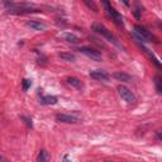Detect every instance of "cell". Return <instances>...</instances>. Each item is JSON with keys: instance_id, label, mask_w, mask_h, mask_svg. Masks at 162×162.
Here are the masks:
<instances>
[{"instance_id": "ba28073f", "label": "cell", "mask_w": 162, "mask_h": 162, "mask_svg": "<svg viewBox=\"0 0 162 162\" xmlns=\"http://www.w3.org/2000/svg\"><path fill=\"white\" fill-rule=\"evenodd\" d=\"M64 41L68 42V43H72V44H77L79 42H80V38L77 37L76 34H74V33H68V32H64L61 33V36H59Z\"/></svg>"}, {"instance_id": "5b68a950", "label": "cell", "mask_w": 162, "mask_h": 162, "mask_svg": "<svg viewBox=\"0 0 162 162\" xmlns=\"http://www.w3.org/2000/svg\"><path fill=\"white\" fill-rule=\"evenodd\" d=\"M79 52L84 53L85 56H87L89 58H91L92 61H101L103 59V56L99 51H96L95 48H91V47H80L79 48Z\"/></svg>"}, {"instance_id": "5bb4252c", "label": "cell", "mask_w": 162, "mask_h": 162, "mask_svg": "<svg viewBox=\"0 0 162 162\" xmlns=\"http://www.w3.org/2000/svg\"><path fill=\"white\" fill-rule=\"evenodd\" d=\"M37 162H49V153L46 150H41L37 157Z\"/></svg>"}, {"instance_id": "3957f363", "label": "cell", "mask_w": 162, "mask_h": 162, "mask_svg": "<svg viewBox=\"0 0 162 162\" xmlns=\"http://www.w3.org/2000/svg\"><path fill=\"white\" fill-rule=\"evenodd\" d=\"M134 34H135L138 41H142V42H152L153 41V36L151 34V32L147 31L146 28L142 27L139 24L134 25Z\"/></svg>"}, {"instance_id": "30bf717a", "label": "cell", "mask_w": 162, "mask_h": 162, "mask_svg": "<svg viewBox=\"0 0 162 162\" xmlns=\"http://www.w3.org/2000/svg\"><path fill=\"white\" fill-rule=\"evenodd\" d=\"M27 25L29 28H32L33 31H38V32H42L46 29V24L39 21H28L27 22Z\"/></svg>"}, {"instance_id": "ffe728a7", "label": "cell", "mask_w": 162, "mask_h": 162, "mask_svg": "<svg viewBox=\"0 0 162 162\" xmlns=\"http://www.w3.org/2000/svg\"><path fill=\"white\" fill-rule=\"evenodd\" d=\"M3 161H4V158H3L1 156H0V162H3Z\"/></svg>"}, {"instance_id": "9c48e42d", "label": "cell", "mask_w": 162, "mask_h": 162, "mask_svg": "<svg viewBox=\"0 0 162 162\" xmlns=\"http://www.w3.org/2000/svg\"><path fill=\"white\" fill-rule=\"evenodd\" d=\"M111 76H113L114 79H117L118 81H122V82H132V80H133V77H132L131 75L125 74V72H122V71L114 72Z\"/></svg>"}, {"instance_id": "6da1fadb", "label": "cell", "mask_w": 162, "mask_h": 162, "mask_svg": "<svg viewBox=\"0 0 162 162\" xmlns=\"http://www.w3.org/2000/svg\"><path fill=\"white\" fill-rule=\"evenodd\" d=\"M92 31L96 32V33H99L100 36H103V37H104L105 39H107L108 42H110V43L118 44L117 38H115L114 36L111 34V32H110V31H108V29L105 28L103 24H99V23H94V24H92Z\"/></svg>"}, {"instance_id": "44dd1931", "label": "cell", "mask_w": 162, "mask_h": 162, "mask_svg": "<svg viewBox=\"0 0 162 162\" xmlns=\"http://www.w3.org/2000/svg\"><path fill=\"white\" fill-rule=\"evenodd\" d=\"M105 162H111V161H105Z\"/></svg>"}, {"instance_id": "9a60e30c", "label": "cell", "mask_w": 162, "mask_h": 162, "mask_svg": "<svg viewBox=\"0 0 162 162\" xmlns=\"http://www.w3.org/2000/svg\"><path fill=\"white\" fill-rule=\"evenodd\" d=\"M154 84H156V89H157V92L158 94H161L162 92V81H161V76H156V77H154Z\"/></svg>"}, {"instance_id": "4fadbf2b", "label": "cell", "mask_w": 162, "mask_h": 162, "mask_svg": "<svg viewBox=\"0 0 162 162\" xmlns=\"http://www.w3.org/2000/svg\"><path fill=\"white\" fill-rule=\"evenodd\" d=\"M58 56H59V58H62L66 62H75L76 61V56L72 53H68V52H61V53H58Z\"/></svg>"}, {"instance_id": "8fae6325", "label": "cell", "mask_w": 162, "mask_h": 162, "mask_svg": "<svg viewBox=\"0 0 162 162\" xmlns=\"http://www.w3.org/2000/svg\"><path fill=\"white\" fill-rule=\"evenodd\" d=\"M66 81H67L68 85H71L72 87L77 89V90H81V89H84V82H82L80 79H77V77H68Z\"/></svg>"}, {"instance_id": "2e32d148", "label": "cell", "mask_w": 162, "mask_h": 162, "mask_svg": "<svg viewBox=\"0 0 162 162\" xmlns=\"http://www.w3.org/2000/svg\"><path fill=\"white\" fill-rule=\"evenodd\" d=\"M31 85H32V82H31V80H23V90L24 91H27L29 87H31Z\"/></svg>"}, {"instance_id": "7a4b0ae2", "label": "cell", "mask_w": 162, "mask_h": 162, "mask_svg": "<svg viewBox=\"0 0 162 162\" xmlns=\"http://www.w3.org/2000/svg\"><path fill=\"white\" fill-rule=\"evenodd\" d=\"M117 90H118L119 96L123 99L125 103H128V104H134L135 101H137V98H135V95H134L133 92H132L127 86H124V85H118Z\"/></svg>"}, {"instance_id": "ac0fdd59", "label": "cell", "mask_w": 162, "mask_h": 162, "mask_svg": "<svg viewBox=\"0 0 162 162\" xmlns=\"http://www.w3.org/2000/svg\"><path fill=\"white\" fill-rule=\"evenodd\" d=\"M23 120H25V124L28 125V127H31L32 128V119L31 118H28V117H22Z\"/></svg>"}, {"instance_id": "d6986e66", "label": "cell", "mask_w": 162, "mask_h": 162, "mask_svg": "<svg viewBox=\"0 0 162 162\" xmlns=\"http://www.w3.org/2000/svg\"><path fill=\"white\" fill-rule=\"evenodd\" d=\"M64 162H71V161H70V157H68V156H65V157H64Z\"/></svg>"}, {"instance_id": "52a82bcc", "label": "cell", "mask_w": 162, "mask_h": 162, "mask_svg": "<svg viewBox=\"0 0 162 162\" xmlns=\"http://www.w3.org/2000/svg\"><path fill=\"white\" fill-rule=\"evenodd\" d=\"M56 119H57L58 122H62V123H68V124L79 123V118L74 117V115H67V114H57V115H56Z\"/></svg>"}, {"instance_id": "7c38bea8", "label": "cell", "mask_w": 162, "mask_h": 162, "mask_svg": "<svg viewBox=\"0 0 162 162\" xmlns=\"http://www.w3.org/2000/svg\"><path fill=\"white\" fill-rule=\"evenodd\" d=\"M41 104L43 105H56L57 104V98L56 96H52V95H46V96H42L41 98Z\"/></svg>"}, {"instance_id": "277c9868", "label": "cell", "mask_w": 162, "mask_h": 162, "mask_svg": "<svg viewBox=\"0 0 162 162\" xmlns=\"http://www.w3.org/2000/svg\"><path fill=\"white\" fill-rule=\"evenodd\" d=\"M103 5L105 6V9H107L108 14L111 16V19H113V21L117 23L118 25H123V16H122V14H119V13L115 10L113 6L110 5V3H109V1H103Z\"/></svg>"}, {"instance_id": "8992f818", "label": "cell", "mask_w": 162, "mask_h": 162, "mask_svg": "<svg viewBox=\"0 0 162 162\" xmlns=\"http://www.w3.org/2000/svg\"><path fill=\"white\" fill-rule=\"evenodd\" d=\"M90 77L95 79V80H98V81H104V82H107V81L110 80V75L107 74V72L103 71V70L91 71L90 72Z\"/></svg>"}, {"instance_id": "e0dca14e", "label": "cell", "mask_w": 162, "mask_h": 162, "mask_svg": "<svg viewBox=\"0 0 162 162\" xmlns=\"http://www.w3.org/2000/svg\"><path fill=\"white\" fill-rule=\"evenodd\" d=\"M85 4H86V5L89 6V8H92L95 12H98V8H96V5H95V3H94V1H87V0H86V1H85Z\"/></svg>"}]
</instances>
